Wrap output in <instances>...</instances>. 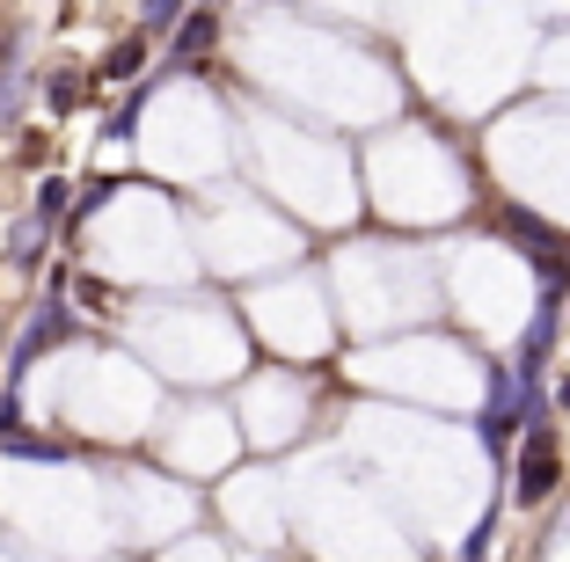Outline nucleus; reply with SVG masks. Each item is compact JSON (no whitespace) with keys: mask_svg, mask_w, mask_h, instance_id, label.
Segmentation results:
<instances>
[{"mask_svg":"<svg viewBox=\"0 0 570 562\" xmlns=\"http://www.w3.org/2000/svg\"><path fill=\"white\" fill-rule=\"evenodd\" d=\"M556 475H563L556 431H549V424H534V431H527V446H520V475H512V496H520V504H549V496H556Z\"/></svg>","mask_w":570,"mask_h":562,"instance_id":"1","label":"nucleus"},{"mask_svg":"<svg viewBox=\"0 0 570 562\" xmlns=\"http://www.w3.org/2000/svg\"><path fill=\"white\" fill-rule=\"evenodd\" d=\"M219 37V16L213 8H190V22H184V37H176V59H198L205 45Z\"/></svg>","mask_w":570,"mask_h":562,"instance_id":"2","label":"nucleus"},{"mask_svg":"<svg viewBox=\"0 0 570 562\" xmlns=\"http://www.w3.org/2000/svg\"><path fill=\"white\" fill-rule=\"evenodd\" d=\"M139 51H147V45H139V37H125V45L110 51V59H102V81H132V67H139Z\"/></svg>","mask_w":570,"mask_h":562,"instance_id":"3","label":"nucleus"},{"mask_svg":"<svg viewBox=\"0 0 570 562\" xmlns=\"http://www.w3.org/2000/svg\"><path fill=\"white\" fill-rule=\"evenodd\" d=\"M176 8H184V0H139V16H147V30H168V22H176Z\"/></svg>","mask_w":570,"mask_h":562,"instance_id":"4","label":"nucleus"},{"mask_svg":"<svg viewBox=\"0 0 570 562\" xmlns=\"http://www.w3.org/2000/svg\"><path fill=\"white\" fill-rule=\"evenodd\" d=\"M67 213V183H45V198H37V219H59Z\"/></svg>","mask_w":570,"mask_h":562,"instance_id":"5","label":"nucleus"},{"mask_svg":"<svg viewBox=\"0 0 570 562\" xmlns=\"http://www.w3.org/2000/svg\"><path fill=\"white\" fill-rule=\"evenodd\" d=\"M45 102H51V110H73V102H81V81H51Z\"/></svg>","mask_w":570,"mask_h":562,"instance_id":"6","label":"nucleus"},{"mask_svg":"<svg viewBox=\"0 0 570 562\" xmlns=\"http://www.w3.org/2000/svg\"><path fill=\"white\" fill-rule=\"evenodd\" d=\"M556 402H563V410H570V381H563V387H556Z\"/></svg>","mask_w":570,"mask_h":562,"instance_id":"7","label":"nucleus"}]
</instances>
